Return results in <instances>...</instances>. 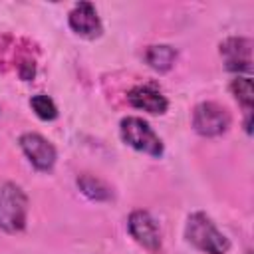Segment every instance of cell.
<instances>
[{
    "instance_id": "obj_8",
    "label": "cell",
    "mask_w": 254,
    "mask_h": 254,
    "mask_svg": "<svg viewBox=\"0 0 254 254\" xmlns=\"http://www.w3.org/2000/svg\"><path fill=\"white\" fill-rule=\"evenodd\" d=\"M67 24L73 34L85 40H95L103 32V24L91 2H77L67 14Z\"/></svg>"
},
{
    "instance_id": "obj_4",
    "label": "cell",
    "mask_w": 254,
    "mask_h": 254,
    "mask_svg": "<svg viewBox=\"0 0 254 254\" xmlns=\"http://www.w3.org/2000/svg\"><path fill=\"white\" fill-rule=\"evenodd\" d=\"M230 113L216 101H202L192 109V129L200 137H218L228 131Z\"/></svg>"
},
{
    "instance_id": "obj_7",
    "label": "cell",
    "mask_w": 254,
    "mask_h": 254,
    "mask_svg": "<svg viewBox=\"0 0 254 254\" xmlns=\"http://www.w3.org/2000/svg\"><path fill=\"white\" fill-rule=\"evenodd\" d=\"M220 58L224 67L234 73H250L252 69V40L242 36H230L220 42Z\"/></svg>"
},
{
    "instance_id": "obj_3",
    "label": "cell",
    "mask_w": 254,
    "mask_h": 254,
    "mask_svg": "<svg viewBox=\"0 0 254 254\" xmlns=\"http://www.w3.org/2000/svg\"><path fill=\"white\" fill-rule=\"evenodd\" d=\"M119 135H121L125 145H129L131 149H135L139 153H145L149 157L159 159L165 153L161 137L155 133V129L145 119H141L137 115H127V117L121 119Z\"/></svg>"
},
{
    "instance_id": "obj_6",
    "label": "cell",
    "mask_w": 254,
    "mask_h": 254,
    "mask_svg": "<svg viewBox=\"0 0 254 254\" xmlns=\"http://www.w3.org/2000/svg\"><path fill=\"white\" fill-rule=\"evenodd\" d=\"M127 230L131 234V238L141 246L145 248L147 252L151 254H157L163 246V240H161V232H159V226H157V220L147 212V210H133L127 218Z\"/></svg>"
},
{
    "instance_id": "obj_12",
    "label": "cell",
    "mask_w": 254,
    "mask_h": 254,
    "mask_svg": "<svg viewBox=\"0 0 254 254\" xmlns=\"http://www.w3.org/2000/svg\"><path fill=\"white\" fill-rule=\"evenodd\" d=\"M175 60H177V50L169 44H155V46H149L145 50V62L151 69L159 71V73H165L169 71L173 65H175Z\"/></svg>"
},
{
    "instance_id": "obj_5",
    "label": "cell",
    "mask_w": 254,
    "mask_h": 254,
    "mask_svg": "<svg viewBox=\"0 0 254 254\" xmlns=\"http://www.w3.org/2000/svg\"><path fill=\"white\" fill-rule=\"evenodd\" d=\"M18 145L22 149V153L26 155V159L32 163L34 169L38 171H52L54 165H56V159H58V151L56 147L40 133H22L18 137Z\"/></svg>"
},
{
    "instance_id": "obj_11",
    "label": "cell",
    "mask_w": 254,
    "mask_h": 254,
    "mask_svg": "<svg viewBox=\"0 0 254 254\" xmlns=\"http://www.w3.org/2000/svg\"><path fill=\"white\" fill-rule=\"evenodd\" d=\"M75 185L79 189V192L89 198V200H95V202H109L113 200V189L101 181L99 177H93L89 173H83L75 179Z\"/></svg>"
},
{
    "instance_id": "obj_10",
    "label": "cell",
    "mask_w": 254,
    "mask_h": 254,
    "mask_svg": "<svg viewBox=\"0 0 254 254\" xmlns=\"http://www.w3.org/2000/svg\"><path fill=\"white\" fill-rule=\"evenodd\" d=\"M230 91L234 99L242 105L244 109V131L250 135L252 131V109H254V87L250 75H238L230 83Z\"/></svg>"
},
{
    "instance_id": "obj_13",
    "label": "cell",
    "mask_w": 254,
    "mask_h": 254,
    "mask_svg": "<svg viewBox=\"0 0 254 254\" xmlns=\"http://www.w3.org/2000/svg\"><path fill=\"white\" fill-rule=\"evenodd\" d=\"M30 107L32 111L42 119V121H54L58 117V105L54 99L46 93H36L30 97Z\"/></svg>"
},
{
    "instance_id": "obj_2",
    "label": "cell",
    "mask_w": 254,
    "mask_h": 254,
    "mask_svg": "<svg viewBox=\"0 0 254 254\" xmlns=\"http://www.w3.org/2000/svg\"><path fill=\"white\" fill-rule=\"evenodd\" d=\"M28 222V196L20 185L0 181V230L22 232Z\"/></svg>"
},
{
    "instance_id": "obj_9",
    "label": "cell",
    "mask_w": 254,
    "mask_h": 254,
    "mask_svg": "<svg viewBox=\"0 0 254 254\" xmlns=\"http://www.w3.org/2000/svg\"><path fill=\"white\" fill-rule=\"evenodd\" d=\"M127 101L131 107L139 111H147L151 115H163L169 107V99L151 83L131 87L127 91Z\"/></svg>"
},
{
    "instance_id": "obj_1",
    "label": "cell",
    "mask_w": 254,
    "mask_h": 254,
    "mask_svg": "<svg viewBox=\"0 0 254 254\" xmlns=\"http://www.w3.org/2000/svg\"><path fill=\"white\" fill-rule=\"evenodd\" d=\"M187 242L202 254H226L230 250V240L216 228L212 218L204 212H192L185 224Z\"/></svg>"
}]
</instances>
